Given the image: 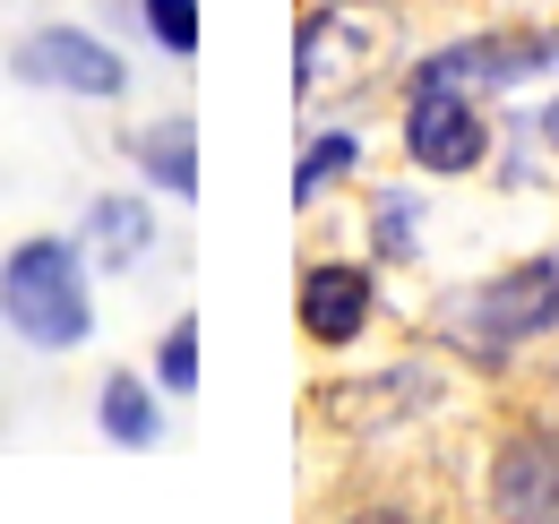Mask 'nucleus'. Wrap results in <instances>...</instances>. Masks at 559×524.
Instances as JSON below:
<instances>
[{"mask_svg": "<svg viewBox=\"0 0 559 524\" xmlns=\"http://www.w3.org/2000/svg\"><path fill=\"white\" fill-rule=\"evenodd\" d=\"M0 319L26 335V344H44V353H61V344H78V335L95 327V310H86V266H78L70 241L35 233V241L9 250V266H0Z\"/></svg>", "mask_w": 559, "mask_h": 524, "instance_id": "1", "label": "nucleus"}, {"mask_svg": "<svg viewBox=\"0 0 559 524\" xmlns=\"http://www.w3.org/2000/svg\"><path fill=\"white\" fill-rule=\"evenodd\" d=\"M379 250H388V259H405V250H414V206H405V198H388V206H379Z\"/></svg>", "mask_w": 559, "mask_h": 524, "instance_id": "15", "label": "nucleus"}, {"mask_svg": "<svg viewBox=\"0 0 559 524\" xmlns=\"http://www.w3.org/2000/svg\"><path fill=\"white\" fill-rule=\"evenodd\" d=\"M405 146H414L421 172H474L483 164V112L456 95V86H414V112H405Z\"/></svg>", "mask_w": 559, "mask_h": 524, "instance_id": "4", "label": "nucleus"}, {"mask_svg": "<svg viewBox=\"0 0 559 524\" xmlns=\"http://www.w3.org/2000/svg\"><path fill=\"white\" fill-rule=\"evenodd\" d=\"M146 26L164 52H190L199 44V0H146Z\"/></svg>", "mask_w": 559, "mask_h": 524, "instance_id": "13", "label": "nucleus"}, {"mask_svg": "<svg viewBox=\"0 0 559 524\" xmlns=\"http://www.w3.org/2000/svg\"><path fill=\"white\" fill-rule=\"evenodd\" d=\"M543 130H551V146H559V104H551V121H543Z\"/></svg>", "mask_w": 559, "mask_h": 524, "instance_id": "16", "label": "nucleus"}, {"mask_svg": "<svg viewBox=\"0 0 559 524\" xmlns=\"http://www.w3.org/2000/svg\"><path fill=\"white\" fill-rule=\"evenodd\" d=\"M370 319V275L361 266H310L301 275V327L319 344H353Z\"/></svg>", "mask_w": 559, "mask_h": 524, "instance_id": "7", "label": "nucleus"}, {"mask_svg": "<svg viewBox=\"0 0 559 524\" xmlns=\"http://www.w3.org/2000/svg\"><path fill=\"white\" fill-rule=\"evenodd\" d=\"M155 370H164V388H199V327H190V319H181V327L164 335V361H155Z\"/></svg>", "mask_w": 559, "mask_h": 524, "instance_id": "14", "label": "nucleus"}, {"mask_svg": "<svg viewBox=\"0 0 559 524\" xmlns=\"http://www.w3.org/2000/svg\"><path fill=\"white\" fill-rule=\"evenodd\" d=\"M104 430H112L121 448H155V430H164V413H155V395H146V379H104Z\"/></svg>", "mask_w": 559, "mask_h": 524, "instance_id": "9", "label": "nucleus"}, {"mask_svg": "<svg viewBox=\"0 0 559 524\" xmlns=\"http://www.w3.org/2000/svg\"><path fill=\"white\" fill-rule=\"evenodd\" d=\"M490 508L499 516H559V439H516L490 464Z\"/></svg>", "mask_w": 559, "mask_h": 524, "instance_id": "6", "label": "nucleus"}, {"mask_svg": "<svg viewBox=\"0 0 559 524\" xmlns=\"http://www.w3.org/2000/svg\"><path fill=\"white\" fill-rule=\"evenodd\" d=\"M430 370H396V388L388 395H328V413L336 421H379V413H405V404H430Z\"/></svg>", "mask_w": 559, "mask_h": 524, "instance_id": "12", "label": "nucleus"}, {"mask_svg": "<svg viewBox=\"0 0 559 524\" xmlns=\"http://www.w3.org/2000/svg\"><path fill=\"white\" fill-rule=\"evenodd\" d=\"M388 44H396V9L388 0H328V9H310L301 17V44H293L301 104H319L336 86H361L370 69L388 61Z\"/></svg>", "mask_w": 559, "mask_h": 524, "instance_id": "2", "label": "nucleus"}, {"mask_svg": "<svg viewBox=\"0 0 559 524\" xmlns=\"http://www.w3.org/2000/svg\"><path fill=\"white\" fill-rule=\"evenodd\" d=\"M17 78L61 86V95H121V78H130V69L112 61L95 35H78V26H44V35H26V44H17Z\"/></svg>", "mask_w": 559, "mask_h": 524, "instance_id": "5", "label": "nucleus"}, {"mask_svg": "<svg viewBox=\"0 0 559 524\" xmlns=\"http://www.w3.org/2000/svg\"><path fill=\"white\" fill-rule=\"evenodd\" d=\"M353 164H361V138H353V130H336V138H319V146H310V155H301V172H293V198H301V206H310V198H319V190H336V181H345Z\"/></svg>", "mask_w": 559, "mask_h": 524, "instance_id": "11", "label": "nucleus"}, {"mask_svg": "<svg viewBox=\"0 0 559 524\" xmlns=\"http://www.w3.org/2000/svg\"><path fill=\"white\" fill-rule=\"evenodd\" d=\"M139 164H155V181L164 190H199V146H190V121H164V130H146L139 138Z\"/></svg>", "mask_w": 559, "mask_h": 524, "instance_id": "10", "label": "nucleus"}, {"mask_svg": "<svg viewBox=\"0 0 559 524\" xmlns=\"http://www.w3.org/2000/svg\"><path fill=\"white\" fill-rule=\"evenodd\" d=\"M86 233H95V259H104V266H130L146 241H155V224H146L139 198H104V206L86 215Z\"/></svg>", "mask_w": 559, "mask_h": 524, "instance_id": "8", "label": "nucleus"}, {"mask_svg": "<svg viewBox=\"0 0 559 524\" xmlns=\"http://www.w3.org/2000/svg\"><path fill=\"white\" fill-rule=\"evenodd\" d=\"M456 310H465V327H456V335H465L474 353H508V344H525V335L559 327V250H551V259L508 266L499 284L465 293Z\"/></svg>", "mask_w": 559, "mask_h": 524, "instance_id": "3", "label": "nucleus"}]
</instances>
